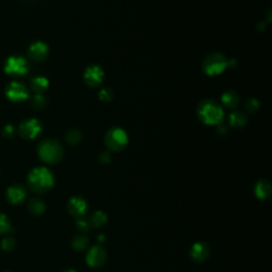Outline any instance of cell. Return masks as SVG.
<instances>
[{
	"label": "cell",
	"mask_w": 272,
	"mask_h": 272,
	"mask_svg": "<svg viewBox=\"0 0 272 272\" xmlns=\"http://www.w3.org/2000/svg\"><path fill=\"white\" fill-rule=\"evenodd\" d=\"M55 185V176L47 167H36L28 174V186L36 194H45Z\"/></svg>",
	"instance_id": "cell-1"
},
{
	"label": "cell",
	"mask_w": 272,
	"mask_h": 272,
	"mask_svg": "<svg viewBox=\"0 0 272 272\" xmlns=\"http://www.w3.org/2000/svg\"><path fill=\"white\" fill-rule=\"evenodd\" d=\"M198 118L204 124L218 125L224 118V111L222 107L212 99H204L197 107Z\"/></svg>",
	"instance_id": "cell-2"
},
{
	"label": "cell",
	"mask_w": 272,
	"mask_h": 272,
	"mask_svg": "<svg viewBox=\"0 0 272 272\" xmlns=\"http://www.w3.org/2000/svg\"><path fill=\"white\" fill-rule=\"evenodd\" d=\"M38 158L48 165H55L64 158V148L56 140H45L40 142L37 147Z\"/></svg>",
	"instance_id": "cell-3"
},
{
	"label": "cell",
	"mask_w": 272,
	"mask_h": 272,
	"mask_svg": "<svg viewBox=\"0 0 272 272\" xmlns=\"http://www.w3.org/2000/svg\"><path fill=\"white\" fill-rule=\"evenodd\" d=\"M229 66V61L224 55L214 52L205 57L202 62V70L208 77H216L221 75Z\"/></svg>",
	"instance_id": "cell-4"
},
{
	"label": "cell",
	"mask_w": 272,
	"mask_h": 272,
	"mask_svg": "<svg viewBox=\"0 0 272 272\" xmlns=\"http://www.w3.org/2000/svg\"><path fill=\"white\" fill-rule=\"evenodd\" d=\"M104 142L110 151L120 152L128 146L129 136L123 129L115 127L108 131Z\"/></svg>",
	"instance_id": "cell-5"
},
{
	"label": "cell",
	"mask_w": 272,
	"mask_h": 272,
	"mask_svg": "<svg viewBox=\"0 0 272 272\" xmlns=\"http://www.w3.org/2000/svg\"><path fill=\"white\" fill-rule=\"evenodd\" d=\"M30 70L28 61L18 56H12L7 59L5 64V71L8 75L13 77H24Z\"/></svg>",
	"instance_id": "cell-6"
},
{
	"label": "cell",
	"mask_w": 272,
	"mask_h": 272,
	"mask_svg": "<svg viewBox=\"0 0 272 272\" xmlns=\"http://www.w3.org/2000/svg\"><path fill=\"white\" fill-rule=\"evenodd\" d=\"M43 132V124L35 118H28L19 124L18 133L24 140L33 141L36 140Z\"/></svg>",
	"instance_id": "cell-7"
},
{
	"label": "cell",
	"mask_w": 272,
	"mask_h": 272,
	"mask_svg": "<svg viewBox=\"0 0 272 272\" xmlns=\"http://www.w3.org/2000/svg\"><path fill=\"white\" fill-rule=\"evenodd\" d=\"M5 93L7 98L10 101L15 103L23 102L29 98V92L27 87L23 84V83H19L16 81L9 83L6 87Z\"/></svg>",
	"instance_id": "cell-8"
},
{
	"label": "cell",
	"mask_w": 272,
	"mask_h": 272,
	"mask_svg": "<svg viewBox=\"0 0 272 272\" xmlns=\"http://www.w3.org/2000/svg\"><path fill=\"white\" fill-rule=\"evenodd\" d=\"M83 79L88 87L97 88L102 84L104 80V71L99 65L92 64L85 69Z\"/></svg>",
	"instance_id": "cell-9"
},
{
	"label": "cell",
	"mask_w": 272,
	"mask_h": 272,
	"mask_svg": "<svg viewBox=\"0 0 272 272\" xmlns=\"http://www.w3.org/2000/svg\"><path fill=\"white\" fill-rule=\"evenodd\" d=\"M86 263L92 268H101L106 265L108 253L101 246L92 247L86 254Z\"/></svg>",
	"instance_id": "cell-10"
},
{
	"label": "cell",
	"mask_w": 272,
	"mask_h": 272,
	"mask_svg": "<svg viewBox=\"0 0 272 272\" xmlns=\"http://www.w3.org/2000/svg\"><path fill=\"white\" fill-rule=\"evenodd\" d=\"M67 210L71 216L75 218L84 217L88 211V203L81 196L71 197L67 203Z\"/></svg>",
	"instance_id": "cell-11"
},
{
	"label": "cell",
	"mask_w": 272,
	"mask_h": 272,
	"mask_svg": "<svg viewBox=\"0 0 272 272\" xmlns=\"http://www.w3.org/2000/svg\"><path fill=\"white\" fill-rule=\"evenodd\" d=\"M28 55H29V58L34 62H37V63L44 62L48 58L49 47L46 43H44V41H40V40L34 41V43L30 45L29 50H28Z\"/></svg>",
	"instance_id": "cell-12"
},
{
	"label": "cell",
	"mask_w": 272,
	"mask_h": 272,
	"mask_svg": "<svg viewBox=\"0 0 272 272\" xmlns=\"http://www.w3.org/2000/svg\"><path fill=\"white\" fill-rule=\"evenodd\" d=\"M27 188L22 184H13L7 190L8 201L13 205L23 203L27 198Z\"/></svg>",
	"instance_id": "cell-13"
},
{
	"label": "cell",
	"mask_w": 272,
	"mask_h": 272,
	"mask_svg": "<svg viewBox=\"0 0 272 272\" xmlns=\"http://www.w3.org/2000/svg\"><path fill=\"white\" fill-rule=\"evenodd\" d=\"M211 248L204 242H198L193 245L191 249V257L198 264H202L210 257Z\"/></svg>",
	"instance_id": "cell-14"
},
{
	"label": "cell",
	"mask_w": 272,
	"mask_h": 272,
	"mask_svg": "<svg viewBox=\"0 0 272 272\" xmlns=\"http://www.w3.org/2000/svg\"><path fill=\"white\" fill-rule=\"evenodd\" d=\"M254 195L260 200H266L271 195V184L269 181L261 179L254 186Z\"/></svg>",
	"instance_id": "cell-15"
},
{
	"label": "cell",
	"mask_w": 272,
	"mask_h": 272,
	"mask_svg": "<svg viewBox=\"0 0 272 272\" xmlns=\"http://www.w3.org/2000/svg\"><path fill=\"white\" fill-rule=\"evenodd\" d=\"M228 120H229L230 127H232L234 129H242L248 123L247 115L244 114L243 112H238V111L230 114Z\"/></svg>",
	"instance_id": "cell-16"
},
{
	"label": "cell",
	"mask_w": 272,
	"mask_h": 272,
	"mask_svg": "<svg viewBox=\"0 0 272 272\" xmlns=\"http://www.w3.org/2000/svg\"><path fill=\"white\" fill-rule=\"evenodd\" d=\"M28 208L30 213L34 216H41L46 211L45 202L38 197H32L29 200Z\"/></svg>",
	"instance_id": "cell-17"
},
{
	"label": "cell",
	"mask_w": 272,
	"mask_h": 272,
	"mask_svg": "<svg viewBox=\"0 0 272 272\" xmlns=\"http://www.w3.org/2000/svg\"><path fill=\"white\" fill-rule=\"evenodd\" d=\"M30 87L35 94L43 95V93H45L47 90V88L49 87V81L45 77L37 76V77H35V78H33L32 80H31Z\"/></svg>",
	"instance_id": "cell-18"
},
{
	"label": "cell",
	"mask_w": 272,
	"mask_h": 272,
	"mask_svg": "<svg viewBox=\"0 0 272 272\" xmlns=\"http://www.w3.org/2000/svg\"><path fill=\"white\" fill-rule=\"evenodd\" d=\"M222 106L226 109H235L239 103L238 94L234 90H228L221 96Z\"/></svg>",
	"instance_id": "cell-19"
},
{
	"label": "cell",
	"mask_w": 272,
	"mask_h": 272,
	"mask_svg": "<svg viewBox=\"0 0 272 272\" xmlns=\"http://www.w3.org/2000/svg\"><path fill=\"white\" fill-rule=\"evenodd\" d=\"M88 221L92 228H96V229L102 228L108 222V215L103 211H96L90 215V217L88 218Z\"/></svg>",
	"instance_id": "cell-20"
},
{
	"label": "cell",
	"mask_w": 272,
	"mask_h": 272,
	"mask_svg": "<svg viewBox=\"0 0 272 272\" xmlns=\"http://www.w3.org/2000/svg\"><path fill=\"white\" fill-rule=\"evenodd\" d=\"M71 246L76 251H79V252H82V251H85L88 246H89V240L85 235H78L74 237L71 242Z\"/></svg>",
	"instance_id": "cell-21"
},
{
	"label": "cell",
	"mask_w": 272,
	"mask_h": 272,
	"mask_svg": "<svg viewBox=\"0 0 272 272\" xmlns=\"http://www.w3.org/2000/svg\"><path fill=\"white\" fill-rule=\"evenodd\" d=\"M65 140L70 146H77L82 141V133L79 130H70L65 134Z\"/></svg>",
	"instance_id": "cell-22"
},
{
	"label": "cell",
	"mask_w": 272,
	"mask_h": 272,
	"mask_svg": "<svg viewBox=\"0 0 272 272\" xmlns=\"http://www.w3.org/2000/svg\"><path fill=\"white\" fill-rule=\"evenodd\" d=\"M12 231V224L10 222V219L5 214L0 213V235L6 234Z\"/></svg>",
	"instance_id": "cell-23"
},
{
	"label": "cell",
	"mask_w": 272,
	"mask_h": 272,
	"mask_svg": "<svg viewBox=\"0 0 272 272\" xmlns=\"http://www.w3.org/2000/svg\"><path fill=\"white\" fill-rule=\"evenodd\" d=\"M260 108V103L256 98L251 97L245 102V109L247 110L248 113L250 114H254L256 113Z\"/></svg>",
	"instance_id": "cell-24"
},
{
	"label": "cell",
	"mask_w": 272,
	"mask_h": 272,
	"mask_svg": "<svg viewBox=\"0 0 272 272\" xmlns=\"http://www.w3.org/2000/svg\"><path fill=\"white\" fill-rule=\"evenodd\" d=\"M76 228L78 229V231L81 232V233H87L89 230L92 229L88 219H86L85 217H82V218L77 219Z\"/></svg>",
	"instance_id": "cell-25"
},
{
	"label": "cell",
	"mask_w": 272,
	"mask_h": 272,
	"mask_svg": "<svg viewBox=\"0 0 272 272\" xmlns=\"http://www.w3.org/2000/svg\"><path fill=\"white\" fill-rule=\"evenodd\" d=\"M32 106L33 108L37 110L45 109L47 107V99L45 96L39 95V94H35V96L32 99Z\"/></svg>",
	"instance_id": "cell-26"
},
{
	"label": "cell",
	"mask_w": 272,
	"mask_h": 272,
	"mask_svg": "<svg viewBox=\"0 0 272 272\" xmlns=\"http://www.w3.org/2000/svg\"><path fill=\"white\" fill-rule=\"evenodd\" d=\"M16 246V242L15 239L11 236H8V237H5L3 240H2V247L5 251H8V252H10V251H12Z\"/></svg>",
	"instance_id": "cell-27"
},
{
	"label": "cell",
	"mask_w": 272,
	"mask_h": 272,
	"mask_svg": "<svg viewBox=\"0 0 272 272\" xmlns=\"http://www.w3.org/2000/svg\"><path fill=\"white\" fill-rule=\"evenodd\" d=\"M99 99L104 102H109L113 99V92L111 88H101L99 90Z\"/></svg>",
	"instance_id": "cell-28"
},
{
	"label": "cell",
	"mask_w": 272,
	"mask_h": 272,
	"mask_svg": "<svg viewBox=\"0 0 272 272\" xmlns=\"http://www.w3.org/2000/svg\"><path fill=\"white\" fill-rule=\"evenodd\" d=\"M3 135L7 139H12L15 135V128L12 124H6L3 129Z\"/></svg>",
	"instance_id": "cell-29"
},
{
	"label": "cell",
	"mask_w": 272,
	"mask_h": 272,
	"mask_svg": "<svg viewBox=\"0 0 272 272\" xmlns=\"http://www.w3.org/2000/svg\"><path fill=\"white\" fill-rule=\"evenodd\" d=\"M111 161H112V156H111L110 152H102V153H100V155H99V162H100V164H102V165H108V164L111 163Z\"/></svg>",
	"instance_id": "cell-30"
},
{
	"label": "cell",
	"mask_w": 272,
	"mask_h": 272,
	"mask_svg": "<svg viewBox=\"0 0 272 272\" xmlns=\"http://www.w3.org/2000/svg\"><path fill=\"white\" fill-rule=\"evenodd\" d=\"M217 132H218L219 134H221V135H226L228 132H229V127H228L226 124H224L223 122L219 123V124L217 125Z\"/></svg>",
	"instance_id": "cell-31"
},
{
	"label": "cell",
	"mask_w": 272,
	"mask_h": 272,
	"mask_svg": "<svg viewBox=\"0 0 272 272\" xmlns=\"http://www.w3.org/2000/svg\"><path fill=\"white\" fill-rule=\"evenodd\" d=\"M98 240H99V242H104V240H106V236H104L103 234H100L99 236H98Z\"/></svg>",
	"instance_id": "cell-32"
},
{
	"label": "cell",
	"mask_w": 272,
	"mask_h": 272,
	"mask_svg": "<svg viewBox=\"0 0 272 272\" xmlns=\"http://www.w3.org/2000/svg\"><path fill=\"white\" fill-rule=\"evenodd\" d=\"M63 272H78V271L75 270V269H66V270H64Z\"/></svg>",
	"instance_id": "cell-33"
},
{
	"label": "cell",
	"mask_w": 272,
	"mask_h": 272,
	"mask_svg": "<svg viewBox=\"0 0 272 272\" xmlns=\"http://www.w3.org/2000/svg\"><path fill=\"white\" fill-rule=\"evenodd\" d=\"M6 272H11V271H6Z\"/></svg>",
	"instance_id": "cell-34"
}]
</instances>
